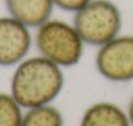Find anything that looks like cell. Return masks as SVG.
<instances>
[{
  "instance_id": "6da1fadb",
  "label": "cell",
  "mask_w": 133,
  "mask_h": 126,
  "mask_svg": "<svg viewBox=\"0 0 133 126\" xmlns=\"http://www.w3.org/2000/svg\"><path fill=\"white\" fill-rule=\"evenodd\" d=\"M63 86V69L38 53L26 57L14 66L10 78V94L25 109H29L53 104Z\"/></svg>"
},
{
  "instance_id": "52a82bcc",
  "label": "cell",
  "mask_w": 133,
  "mask_h": 126,
  "mask_svg": "<svg viewBox=\"0 0 133 126\" xmlns=\"http://www.w3.org/2000/svg\"><path fill=\"white\" fill-rule=\"evenodd\" d=\"M79 126H132L127 111L111 101H97L84 111Z\"/></svg>"
},
{
  "instance_id": "ba28073f",
  "label": "cell",
  "mask_w": 133,
  "mask_h": 126,
  "mask_svg": "<svg viewBox=\"0 0 133 126\" xmlns=\"http://www.w3.org/2000/svg\"><path fill=\"white\" fill-rule=\"evenodd\" d=\"M21 126H65L62 112L53 104L25 109Z\"/></svg>"
},
{
  "instance_id": "9c48e42d",
  "label": "cell",
  "mask_w": 133,
  "mask_h": 126,
  "mask_svg": "<svg viewBox=\"0 0 133 126\" xmlns=\"http://www.w3.org/2000/svg\"><path fill=\"white\" fill-rule=\"evenodd\" d=\"M25 108L10 92H0V126H21Z\"/></svg>"
},
{
  "instance_id": "3957f363",
  "label": "cell",
  "mask_w": 133,
  "mask_h": 126,
  "mask_svg": "<svg viewBox=\"0 0 133 126\" xmlns=\"http://www.w3.org/2000/svg\"><path fill=\"white\" fill-rule=\"evenodd\" d=\"M72 24L85 45L98 48L122 34L123 14L112 0H90L74 13Z\"/></svg>"
},
{
  "instance_id": "30bf717a",
  "label": "cell",
  "mask_w": 133,
  "mask_h": 126,
  "mask_svg": "<svg viewBox=\"0 0 133 126\" xmlns=\"http://www.w3.org/2000/svg\"><path fill=\"white\" fill-rule=\"evenodd\" d=\"M89 1L90 0H53L56 8L62 9L69 13H72V14L75 12H78L80 8H83Z\"/></svg>"
},
{
  "instance_id": "8fae6325",
  "label": "cell",
  "mask_w": 133,
  "mask_h": 126,
  "mask_svg": "<svg viewBox=\"0 0 133 126\" xmlns=\"http://www.w3.org/2000/svg\"><path fill=\"white\" fill-rule=\"evenodd\" d=\"M127 114H128V118H129V121H131V125L133 126V96H132V99L129 100V103H128Z\"/></svg>"
},
{
  "instance_id": "7a4b0ae2",
  "label": "cell",
  "mask_w": 133,
  "mask_h": 126,
  "mask_svg": "<svg viewBox=\"0 0 133 126\" xmlns=\"http://www.w3.org/2000/svg\"><path fill=\"white\" fill-rule=\"evenodd\" d=\"M34 45L39 55L62 69L78 65L87 47L72 22L53 17L35 29Z\"/></svg>"
},
{
  "instance_id": "8992f818",
  "label": "cell",
  "mask_w": 133,
  "mask_h": 126,
  "mask_svg": "<svg viewBox=\"0 0 133 126\" xmlns=\"http://www.w3.org/2000/svg\"><path fill=\"white\" fill-rule=\"evenodd\" d=\"M6 12L30 29H36L52 18L56 8L53 0H4Z\"/></svg>"
},
{
  "instance_id": "277c9868",
  "label": "cell",
  "mask_w": 133,
  "mask_h": 126,
  "mask_svg": "<svg viewBox=\"0 0 133 126\" xmlns=\"http://www.w3.org/2000/svg\"><path fill=\"white\" fill-rule=\"evenodd\" d=\"M94 65L98 74L114 83L133 81V34H119L97 48Z\"/></svg>"
},
{
  "instance_id": "5b68a950",
  "label": "cell",
  "mask_w": 133,
  "mask_h": 126,
  "mask_svg": "<svg viewBox=\"0 0 133 126\" xmlns=\"http://www.w3.org/2000/svg\"><path fill=\"white\" fill-rule=\"evenodd\" d=\"M31 30L9 14L0 17V66L14 68L30 56L34 45Z\"/></svg>"
}]
</instances>
